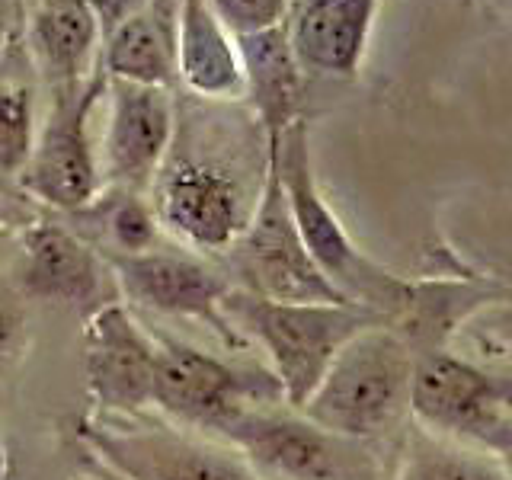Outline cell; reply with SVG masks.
<instances>
[{
  "label": "cell",
  "mask_w": 512,
  "mask_h": 480,
  "mask_svg": "<svg viewBox=\"0 0 512 480\" xmlns=\"http://www.w3.org/2000/svg\"><path fill=\"white\" fill-rule=\"evenodd\" d=\"M80 436L106 471L122 480H260L244 458L170 429L84 420Z\"/></svg>",
  "instance_id": "11"
},
{
  "label": "cell",
  "mask_w": 512,
  "mask_h": 480,
  "mask_svg": "<svg viewBox=\"0 0 512 480\" xmlns=\"http://www.w3.org/2000/svg\"><path fill=\"white\" fill-rule=\"evenodd\" d=\"M231 266L240 276V288L266 301L352 304L324 279V272L317 269L311 253L301 244L279 183L276 138H266V170L260 199L253 205L244 234L234 240Z\"/></svg>",
  "instance_id": "6"
},
{
  "label": "cell",
  "mask_w": 512,
  "mask_h": 480,
  "mask_svg": "<svg viewBox=\"0 0 512 480\" xmlns=\"http://www.w3.org/2000/svg\"><path fill=\"white\" fill-rule=\"evenodd\" d=\"M84 4L90 7L96 26H100L103 36H109L112 29H116L119 23H125L128 16L138 13L148 0H84Z\"/></svg>",
  "instance_id": "25"
},
{
  "label": "cell",
  "mask_w": 512,
  "mask_h": 480,
  "mask_svg": "<svg viewBox=\"0 0 512 480\" xmlns=\"http://www.w3.org/2000/svg\"><path fill=\"white\" fill-rule=\"evenodd\" d=\"M103 87L106 74H93L77 87L55 90V106L16 176L23 192L58 212H80L100 196L103 176L90 141V112Z\"/></svg>",
  "instance_id": "8"
},
{
  "label": "cell",
  "mask_w": 512,
  "mask_h": 480,
  "mask_svg": "<svg viewBox=\"0 0 512 480\" xmlns=\"http://www.w3.org/2000/svg\"><path fill=\"white\" fill-rule=\"evenodd\" d=\"M157 343L119 301L90 311L84 324V375L103 416H135L154 400Z\"/></svg>",
  "instance_id": "12"
},
{
  "label": "cell",
  "mask_w": 512,
  "mask_h": 480,
  "mask_svg": "<svg viewBox=\"0 0 512 480\" xmlns=\"http://www.w3.org/2000/svg\"><path fill=\"white\" fill-rule=\"evenodd\" d=\"M103 260L119 292L138 308L176 320H199L228 346L247 343L224 317V295L231 292V282L212 266L157 247L144 253H103Z\"/></svg>",
  "instance_id": "10"
},
{
  "label": "cell",
  "mask_w": 512,
  "mask_h": 480,
  "mask_svg": "<svg viewBox=\"0 0 512 480\" xmlns=\"http://www.w3.org/2000/svg\"><path fill=\"white\" fill-rule=\"evenodd\" d=\"M32 138V93L16 84H0V176H20Z\"/></svg>",
  "instance_id": "22"
},
{
  "label": "cell",
  "mask_w": 512,
  "mask_h": 480,
  "mask_svg": "<svg viewBox=\"0 0 512 480\" xmlns=\"http://www.w3.org/2000/svg\"><path fill=\"white\" fill-rule=\"evenodd\" d=\"M0 221H4V199H0Z\"/></svg>",
  "instance_id": "29"
},
{
  "label": "cell",
  "mask_w": 512,
  "mask_h": 480,
  "mask_svg": "<svg viewBox=\"0 0 512 480\" xmlns=\"http://www.w3.org/2000/svg\"><path fill=\"white\" fill-rule=\"evenodd\" d=\"M416 352L388 324L368 327L336 352L301 413L349 442L378 439L410 404Z\"/></svg>",
  "instance_id": "3"
},
{
  "label": "cell",
  "mask_w": 512,
  "mask_h": 480,
  "mask_svg": "<svg viewBox=\"0 0 512 480\" xmlns=\"http://www.w3.org/2000/svg\"><path fill=\"white\" fill-rule=\"evenodd\" d=\"M29 346V311L13 285L0 282V372L23 359Z\"/></svg>",
  "instance_id": "23"
},
{
  "label": "cell",
  "mask_w": 512,
  "mask_h": 480,
  "mask_svg": "<svg viewBox=\"0 0 512 480\" xmlns=\"http://www.w3.org/2000/svg\"><path fill=\"white\" fill-rule=\"evenodd\" d=\"M234 452L244 455L260 480H362L368 458L356 442L320 429L308 416L247 407L218 432Z\"/></svg>",
  "instance_id": "7"
},
{
  "label": "cell",
  "mask_w": 512,
  "mask_h": 480,
  "mask_svg": "<svg viewBox=\"0 0 512 480\" xmlns=\"http://www.w3.org/2000/svg\"><path fill=\"white\" fill-rule=\"evenodd\" d=\"M253 205L244 183L215 160L170 157L154 176L151 208L157 224L192 250H231L247 228Z\"/></svg>",
  "instance_id": "9"
},
{
  "label": "cell",
  "mask_w": 512,
  "mask_h": 480,
  "mask_svg": "<svg viewBox=\"0 0 512 480\" xmlns=\"http://www.w3.org/2000/svg\"><path fill=\"white\" fill-rule=\"evenodd\" d=\"M10 477V452H7V442L0 439V480Z\"/></svg>",
  "instance_id": "26"
},
{
  "label": "cell",
  "mask_w": 512,
  "mask_h": 480,
  "mask_svg": "<svg viewBox=\"0 0 512 480\" xmlns=\"http://www.w3.org/2000/svg\"><path fill=\"white\" fill-rule=\"evenodd\" d=\"M176 77L199 96L244 90L237 45L208 0H180L176 16Z\"/></svg>",
  "instance_id": "18"
},
{
  "label": "cell",
  "mask_w": 512,
  "mask_h": 480,
  "mask_svg": "<svg viewBox=\"0 0 512 480\" xmlns=\"http://www.w3.org/2000/svg\"><path fill=\"white\" fill-rule=\"evenodd\" d=\"M397 480H506V471L484 455L461 452L445 442H432L429 432H416Z\"/></svg>",
  "instance_id": "20"
},
{
  "label": "cell",
  "mask_w": 512,
  "mask_h": 480,
  "mask_svg": "<svg viewBox=\"0 0 512 480\" xmlns=\"http://www.w3.org/2000/svg\"><path fill=\"white\" fill-rule=\"evenodd\" d=\"M112 272L106 260L74 231L55 221H39L23 234V260L16 269V292L61 308H103ZM112 304V301H109Z\"/></svg>",
  "instance_id": "14"
},
{
  "label": "cell",
  "mask_w": 512,
  "mask_h": 480,
  "mask_svg": "<svg viewBox=\"0 0 512 480\" xmlns=\"http://www.w3.org/2000/svg\"><path fill=\"white\" fill-rule=\"evenodd\" d=\"M4 13H7V0H0V39H4Z\"/></svg>",
  "instance_id": "28"
},
{
  "label": "cell",
  "mask_w": 512,
  "mask_h": 480,
  "mask_svg": "<svg viewBox=\"0 0 512 480\" xmlns=\"http://www.w3.org/2000/svg\"><path fill=\"white\" fill-rule=\"evenodd\" d=\"M100 215L109 240L106 253H144L157 244L160 224L154 218V208L138 192L119 189L116 196L103 202Z\"/></svg>",
  "instance_id": "21"
},
{
  "label": "cell",
  "mask_w": 512,
  "mask_h": 480,
  "mask_svg": "<svg viewBox=\"0 0 512 480\" xmlns=\"http://www.w3.org/2000/svg\"><path fill=\"white\" fill-rule=\"evenodd\" d=\"M407 413L423 432L477 445L506 461L512 439V388L506 375L452 352L416 356Z\"/></svg>",
  "instance_id": "4"
},
{
  "label": "cell",
  "mask_w": 512,
  "mask_h": 480,
  "mask_svg": "<svg viewBox=\"0 0 512 480\" xmlns=\"http://www.w3.org/2000/svg\"><path fill=\"white\" fill-rule=\"evenodd\" d=\"M176 16H180V0H148L138 13L103 36L106 77L170 90L176 80Z\"/></svg>",
  "instance_id": "17"
},
{
  "label": "cell",
  "mask_w": 512,
  "mask_h": 480,
  "mask_svg": "<svg viewBox=\"0 0 512 480\" xmlns=\"http://www.w3.org/2000/svg\"><path fill=\"white\" fill-rule=\"evenodd\" d=\"M109 125L103 138V183L144 189L154 183L173 141V100L167 87L109 80Z\"/></svg>",
  "instance_id": "13"
},
{
  "label": "cell",
  "mask_w": 512,
  "mask_h": 480,
  "mask_svg": "<svg viewBox=\"0 0 512 480\" xmlns=\"http://www.w3.org/2000/svg\"><path fill=\"white\" fill-rule=\"evenodd\" d=\"M96 26L84 0H39L29 20V48L55 90L84 84L96 55Z\"/></svg>",
  "instance_id": "19"
},
{
  "label": "cell",
  "mask_w": 512,
  "mask_h": 480,
  "mask_svg": "<svg viewBox=\"0 0 512 480\" xmlns=\"http://www.w3.org/2000/svg\"><path fill=\"white\" fill-rule=\"evenodd\" d=\"M378 0H298L285 23L288 48L301 71L356 77L365 58Z\"/></svg>",
  "instance_id": "15"
},
{
  "label": "cell",
  "mask_w": 512,
  "mask_h": 480,
  "mask_svg": "<svg viewBox=\"0 0 512 480\" xmlns=\"http://www.w3.org/2000/svg\"><path fill=\"white\" fill-rule=\"evenodd\" d=\"M151 336L157 343L151 407L176 423L215 436L234 413L282 400L279 381L266 368L231 365L160 330H151Z\"/></svg>",
  "instance_id": "5"
},
{
  "label": "cell",
  "mask_w": 512,
  "mask_h": 480,
  "mask_svg": "<svg viewBox=\"0 0 512 480\" xmlns=\"http://www.w3.org/2000/svg\"><path fill=\"white\" fill-rule=\"evenodd\" d=\"M224 317L231 327L260 346L276 375L282 400L301 410L320 384L330 362L352 336L384 324V317L362 304H317V301H266L244 288L224 295Z\"/></svg>",
  "instance_id": "1"
},
{
  "label": "cell",
  "mask_w": 512,
  "mask_h": 480,
  "mask_svg": "<svg viewBox=\"0 0 512 480\" xmlns=\"http://www.w3.org/2000/svg\"><path fill=\"white\" fill-rule=\"evenodd\" d=\"M234 45L250 106L260 116L266 138H279L288 125L301 119V68L288 48L285 20L234 36Z\"/></svg>",
  "instance_id": "16"
},
{
  "label": "cell",
  "mask_w": 512,
  "mask_h": 480,
  "mask_svg": "<svg viewBox=\"0 0 512 480\" xmlns=\"http://www.w3.org/2000/svg\"><path fill=\"white\" fill-rule=\"evenodd\" d=\"M276 164L298 237L304 250L311 253V260L317 263V269L324 272V279L343 298L381 314L384 324H391L410 298V282L368 260L352 244V237L346 234L340 218L333 215L327 199L320 196L311 170L308 125H304V119H295L276 138Z\"/></svg>",
  "instance_id": "2"
},
{
  "label": "cell",
  "mask_w": 512,
  "mask_h": 480,
  "mask_svg": "<svg viewBox=\"0 0 512 480\" xmlns=\"http://www.w3.org/2000/svg\"><path fill=\"white\" fill-rule=\"evenodd\" d=\"M71 480H122V477H116L112 471H93V474H77V477H71Z\"/></svg>",
  "instance_id": "27"
},
{
  "label": "cell",
  "mask_w": 512,
  "mask_h": 480,
  "mask_svg": "<svg viewBox=\"0 0 512 480\" xmlns=\"http://www.w3.org/2000/svg\"><path fill=\"white\" fill-rule=\"evenodd\" d=\"M212 10L218 13V20L228 26L234 36L244 32L269 29L285 20L292 0H208Z\"/></svg>",
  "instance_id": "24"
}]
</instances>
